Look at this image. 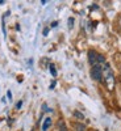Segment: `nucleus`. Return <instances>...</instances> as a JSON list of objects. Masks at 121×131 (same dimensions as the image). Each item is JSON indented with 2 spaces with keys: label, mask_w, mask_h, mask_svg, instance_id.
<instances>
[{
  "label": "nucleus",
  "mask_w": 121,
  "mask_h": 131,
  "mask_svg": "<svg viewBox=\"0 0 121 131\" xmlns=\"http://www.w3.org/2000/svg\"><path fill=\"white\" fill-rule=\"evenodd\" d=\"M103 80H104V84L107 86V89L113 91V88H115V76H113L112 68L109 67L108 64L103 66Z\"/></svg>",
  "instance_id": "nucleus-1"
},
{
  "label": "nucleus",
  "mask_w": 121,
  "mask_h": 131,
  "mask_svg": "<svg viewBox=\"0 0 121 131\" xmlns=\"http://www.w3.org/2000/svg\"><path fill=\"white\" fill-rule=\"evenodd\" d=\"M88 62H90V64L92 66V67H94V66L105 63V58H104L103 55H100V54H97L96 51L90 50V51H88Z\"/></svg>",
  "instance_id": "nucleus-2"
},
{
  "label": "nucleus",
  "mask_w": 121,
  "mask_h": 131,
  "mask_svg": "<svg viewBox=\"0 0 121 131\" xmlns=\"http://www.w3.org/2000/svg\"><path fill=\"white\" fill-rule=\"evenodd\" d=\"M91 76H92V79L96 80V81H100L103 79V67L100 64L94 66V67L91 68Z\"/></svg>",
  "instance_id": "nucleus-3"
},
{
  "label": "nucleus",
  "mask_w": 121,
  "mask_h": 131,
  "mask_svg": "<svg viewBox=\"0 0 121 131\" xmlns=\"http://www.w3.org/2000/svg\"><path fill=\"white\" fill-rule=\"evenodd\" d=\"M50 125H51V118H46L45 122H43V125H42V131H46L50 127Z\"/></svg>",
  "instance_id": "nucleus-4"
},
{
  "label": "nucleus",
  "mask_w": 121,
  "mask_h": 131,
  "mask_svg": "<svg viewBox=\"0 0 121 131\" xmlns=\"http://www.w3.org/2000/svg\"><path fill=\"white\" fill-rule=\"evenodd\" d=\"M72 126L75 127V130H76V131H84V130H86V126H84V125H82V123H74Z\"/></svg>",
  "instance_id": "nucleus-5"
},
{
  "label": "nucleus",
  "mask_w": 121,
  "mask_h": 131,
  "mask_svg": "<svg viewBox=\"0 0 121 131\" xmlns=\"http://www.w3.org/2000/svg\"><path fill=\"white\" fill-rule=\"evenodd\" d=\"M74 117H76L78 119H80V121H82V119H84V115L80 112H74Z\"/></svg>",
  "instance_id": "nucleus-6"
},
{
  "label": "nucleus",
  "mask_w": 121,
  "mask_h": 131,
  "mask_svg": "<svg viewBox=\"0 0 121 131\" xmlns=\"http://www.w3.org/2000/svg\"><path fill=\"white\" fill-rule=\"evenodd\" d=\"M50 72L53 76H57V71H55V67H54L53 64H50Z\"/></svg>",
  "instance_id": "nucleus-7"
},
{
  "label": "nucleus",
  "mask_w": 121,
  "mask_h": 131,
  "mask_svg": "<svg viewBox=\"0 0 121 131\" xmlns=\"http://www.w3.org/2000/svg\"><path fill=\"white\" fill-rule=\"evenodd\" d=\"M72 23H74V18L70 17V18H69V28H70V29L72 28Z\"/></svg>",
  "instance_id": "nucleus-8"
},
{
  "label": "nucleus",
  "mask_w": 121,
  "mask_h": 131,
  "mask_svg": "<svg viewBox=\"0 0 121 131\" xmlns=\"http://www.w3.org/2000/svg\"><path fill=\"white\" fill-rule=\"evenodd\" d=\"M48 33H49V29L45 28V29H43V36H48Z\"/></svg>",
  "instance_id": "nucleus-9"
},
{
  "label": "nucleus",
  "mask_w": 121,
  "mask_h": 131,
  "mask_svg": "<svg viewBox=\"0 0 121 131\" xmlns=\"http://www.w3.org/2000/svg\"><path fill=\"white\" fill-rule=\"evenodd\" d=\"M21 105H23V101H18V102H17V105H16V107H17V109H20V107H21Z\"/></svg>",
  "instance_id": "nucleus-10"
},
{
  "label": "nucleus",
  "mask_w": 121,
  "mask_h": 131,
  "mask_svg": "<svg viewBox=\"0 0 121 131\" xmlns=\"http://www.w3.org/2000/svg\"><path fill=\"white\" fill-rule=\"evenodd\" d=\"M59 131H67V128H66V127H64V125H63V126H61Z\"/></svg>",
  "instance_id": "nucleus-11"
},
{
  "label": "nucleus",
  "mask_w": 121,
  "mask_h": 131,
  "mask_svg": "<svg viewBox=\"0 0 121 131\" xmlns=\"http://www.w3.org/2000/svg\"><path fill=\"white\" fill-rule=\"evenodd\" d=\"M7 94H8V98H12V93H11V91H8Z\"/></svg>",
  "instance_id": "nucleus-12"
},
{
  "label": "nucleus",
  "mask_w": 121,
  "mask_h": 131,
  "mask_svg": "<svg viewBox=\"0 0 121 131\" xmlns=\"http://www.w3.org/2000/svg\"><path fill=\"white\" fill-rule=\"evenodd\" d=\"M57 25H58V23H57V21H54V23L51 24V26H53V28H54V26H57Z\"/></svg>",
  "instance_id": "nucleus-13"
}]
</instances>
